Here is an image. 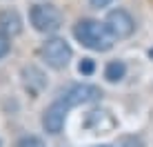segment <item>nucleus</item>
Returning a JSON list of instances; mask_svg holds the SVG:
<instances>
[{
  "mask_svg": "<svg viewBox=\"0 0 153 147\" xmlns=\"http://www.w3.org/2000/svg\"><path fill=\"white\" fill-rule=\"evenodd\" d=\"M73 36H76L78 43H82L84 47L93 51H109L113 47V36L111 31L107 29L104 22H98V20H80V22L73 27Z\"/></svg>",
  "mask_w": 153,
  "mask_h": 147,
  "instance_id": "nucleus-1",
  "label": "nucleus"
},
{
  "mask_svg": "<svg viewBox=\"0 0 153 147\" xmlns=\"http://www.w3.org/2000/svg\"><path fill=\"white\" fill-rule=\"evenodd\" d=\"M31 25L40 34H56L62 27V14L53 4H33L31 7Z\"/></svg>",
  "mask_w": 153,
  "mask_h": 147,
  "instance_id": "nucleus-2",
  "label": "nucleus"
},
{
  "mask_svg": "<svg viewBox=\"0 0 153 147\" xmlns=\"http://www.w3.org/2000/svg\"><path fill=\"white\" fill-rule=\"evenodd\" d=\"M0 29L7 36H18L22 31V18L16 9H4L0 11Z\"/></svg>",
  "mask_w": 153,
  "mask_h": 147,
  "instance_id": "nucleus-7",
  "label": "nucleus"
},
{
  "mask_svg": "<svg viewBox=\"0 0 153 147\" xmlns=\"http://www.w3.org/2000/svg\"><path fill=\"white\" fill-rule=\"evenodd\" d=\"M104 25L111 31V36L118 38V40L129 38V36L133 34V29H135V22H133V18H131V14L124 11V9H113V11H109Z\"/></svg>",
  "mask_w": 153,
  "mask_h": 147,
  "instance_id": "nucleus-4",
  "label": "nucleus"
},
{
  "mask_svg": "<svg viewBox=\"0 0 153 147\" xmlns=\"http://www.w3.org/2000/svg\"><path fill=\"white\" fill-rule=\"evenodd\" d=\"M98 98H100L98 87H93V85H71L60 96V100L71 109V107H78V105H84V103H93Z\"/></svg>",
  "mask_w": 153,
  "mask_h": 147,
  "instance_id": "nucleus-5",
  "label": "nucleus"
},
{
  "mask_svg": "<svg viewBox=\"0 0 153 147\" xmlns=\"http://www.w3.org/2000/svg\"><path fill=\"white\" fill-rule=\"evenodd\" d=\"M40 58L53 69H62L71 60V47L62 38H49L40 47Z\"/></svg>",
  "mask_w": 153,
  "mask_h": 147,
  "instance_id": "nucleus-3",
  "label": "nucleus"
},
{
  "mask_svg": "<svg viewBox=\"0 0 153 147\" xmlns=\"http://www.w3.org/2000/svg\"><path fill=\"white\" fill-rule=\"evenodd\" d=\"M7 51H9V36L0 29V58H2V56H7Z\"/></svg>",
  "mask_w": 153,
  "mask_h": 147,
  "instance_id": "nucleus-10",
  "label": "nucleus"
},
{
  "mask_svg": "<svg viewBox=\"0 0 153 147\" xmlns=\"http://www.w3.org/2000/svg\"><path fill=\"white\" fill-rule=\"evenodd\" d=\"M151 58H153V49H151Z\"/></svg>",
  "mask_w": 153,
  "mask_h": 147,
  "instance_id": "nucleus-13",
  "label": "nucleus"
},
{
  "mask_svg": "<svg viewBox=\"0 0 153 147\" xmlns=\"http://www.w3.org/2000/svg\"><path fill=\"white\" fill-rule=\"evenodd\" d=\"M16 147H45V143H42L40 138H36V136H27V138H22Z\"/></svg>",
  "mask_w": 153,
  "mask_h": 147,
  "instance_id": "nucleus-9",
  "label": "nucleus"
},
{
  "mask_svg": "<svg viewBox=\"0 0 153 147\" xmlns=\"http://www.w3.org/2000/svg\"><path fill=\"white\" fill-rule=\"evenodd\" d=\"M102 147H109V145H102Z\"/></svg>",
  "mask_w": 153,
  "mask_h": 147,
  "instance_id": "nucleus-14",
  "label": "nucleus"
},
{
  "mask_svg": "<svg viewBox=\"0 0 153 147\" xmlns=\"http://www.w3.org/2000/svg\"><path fill=\"white\" fill-rule=\"evenodd\" d=\"M109 2H113V0H91L93 7H107Z\"/></svg>",
  "mask_w": 153,
  "mask_h": 147,
  "instance_id": "nucleus-12",
  "label": "nucleus"
},
{
  "mask_svg": "<svg viewBox=\"0 0 153 147\" xmlns=\"http://www.w3.org/2000/svg\"><path fill=\"white\" fill-rule=\"evenodd\" d=\"M67 112H69V107L58 98V100L45 112V116H42V125H45L47 132H49V134H58V132H60V129L65 127Z\"/></svg>",
  "mask_w": 153,
  "mask_h": 147,
  "instance_id": "nucleus-6",
  "label": "nucleus"
},
{
  "mask_svg": "<svg viewBox=\"0 0 153 147\" xmlns=\"http://www.w3.org/2000/svg\"><path fill=\"white\" fill-rule=\"evenodd\" d=\"M80 74H84V76H89V74H93V60L91 58H84L82 62H80Z\"/></svg>",
  "mask_w": 153,
  "mask_h": 147,
  "instance_id": "nucleus-11",
  "label": "nucleus"
},
{
  "mask_svg": "<svg viewBox=\"0 0 153 147\" xmlns=\"http://www.w3.org/2000/svg\"><path fill=\"white\" fill-rule=\"evenodd\" d=\"M124 74H126L124 62L111 60V62L107 65V69H104V78H107V80H111V82H118V80H122V78H124Z\"/></svg>",
  "mask_w": 153,
  "mask_h": 147,
  "instance_id": "nucleus-8",
  "label": "nucleus"
}]
</instances>
